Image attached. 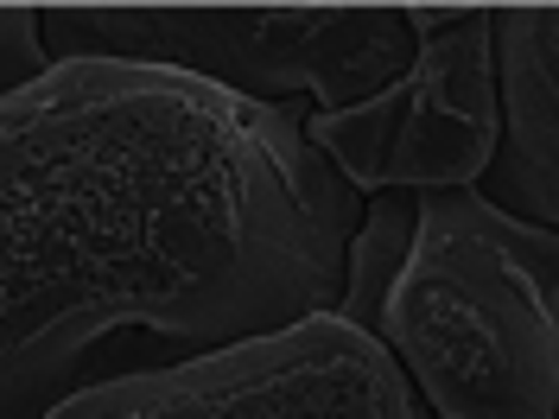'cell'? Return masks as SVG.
Here are the masks:
<instances>
[{"mask_svg":"<svg viewBox=\"0 0 559 419\" xmlns=\"http://www.w3.org/2000/svg\"><path fill=\"white\" fill-rule=\"evenodd\" d=\"M45 58L185 70L248 103L293 108L318 96V115L382 96L414 64L407 7H45Z\"/></svg>","mask_w":559,"mask_h":419,"instance_id":"3","label":"cell"},{"mask_svg":"<svg viewBox=\"0 0 559 419\" xmlns=\"http://www.w3.org/2000/svg\"><path fill=\"white\" fill-rule=\"evenodd\" d=\"M38 70H51L45 38H38V13L33 7H0V96L33 83Z\"/></svg>","mask_w":559,"mask_h":419,"instance_id":"7","label":"cell"},{"mask_svg":"<svg viewBox=\"0 0 559 419\" xmlns=\"http://www.w3.org/2000/svg\"><path fill=\"white\" fill-rule=\"evenodd\" d=\"M502 140L484 197L559 236V7H496Z\"/></svg>","mask_w":559,"mask_h":419,"instance_id":"6","label":"cell"},{"mask_svg":"<svg viewBox=\"0 0 559 419\" xmlns=\"http://www.w3.org/2000/svg\"><path fill=\"white\" fill-rule=\"evenodd\" d=\"M362 197L306 115L185 70L70 58L0 96V419L121 337L204 356L337 312Z\"/></svg>","mask_w":559,"mask_h":419,"instance_id":"1","label":"cell"},{"mask_svg":"<svg viewBox=\"0 0 559 419\" xmlns=\"http://www.w3.org/2000/svg\"><path fill=\"white\" fill-rule=\"evenodd\" d=\"M337 318L369 331L439 419H559V236L477 184L362 210Z\"/></svg>","mask_w":559,"mask_h":419,"instance_id":"2","label":"cell"},{"mask_svg":"<svg viewBox=\"0 0 559 419\" xmlns=\"http://www.w3.org/2000/svg\"><path fill=\"white\" fill-rule=\"evenodd\" d=\"M414 64L344 115H306L312 153L349 191H471L502 140L496 13L407 7Z\"/></svg>","mask_w":559,"mask_h":419,"instance_id":"5","label":"cell"},{"mask_svg":"<svg viewBox=\"0 0 559 419\" xmlns=\"http://www.w3.org/2000/svg\"><path fill=\"white\" fill-rule=\"evenodd\" d=\"M45 419H426L369 331L318 312L286 331L76 387Z\"/></svg>","mask_w":559,"mask_h":419,"instance_id":"4","label":"cell"}]
</instances>
